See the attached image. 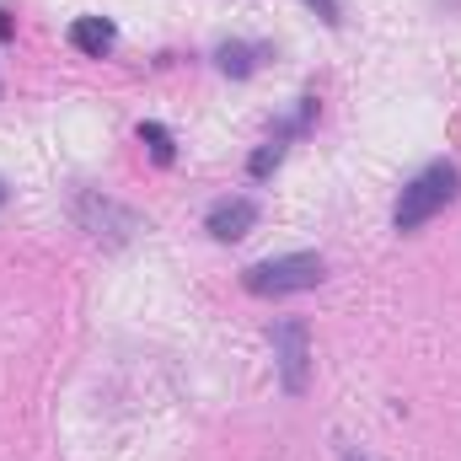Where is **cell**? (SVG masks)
Returning <instances> with one entry per match:
<instances>
[{"label": "cell", "mask_w": 461, "mask_h": 461, "mask_svg": "<svg viewBox=\"0 0 461 461\" xmlns=\"http://www.w3.org/2000/svg\"><path fill=\"white\" fill-rule=\"evenodd\" d=\"M456 199H461V167L446 161V156H435V161H424V167L402 183V194H397V204H392V230L413 236L419 226H429L440 210H451Z\"/></svg>", "instance_id": "cell-1"}, {"label": "cell", "mask_w": 461, "mask_h": 461, "mask_svg": "<svg viewBox=\"0 0 461 461\" xmlns=\"http://www.w3.org/2000/svg\"><path fill=\"white\" fill-rule=\"evenodd\" d=\"M328 279V258L322 252H279V258H258L241 268V290L258 301H285V295H306Z\"/></svg>", "instance_id": "cell-2"}, {"label": "cell", "mask_w": 461, "mask_h": 461, "mask_svg": "<svg viewBox=\"0 0 461 461\" xmlns=\"http://www.w3.org/2000/svg\"><path fill=\"white\" fill-rule=\"evenodd\" d=\"M268 348H274V370H279L285 397H306V386H312V322L279 317L268 328Z\"/></svg>", "instance_id": "cell-3"}, {"label": "cell", "mask_w": 461, "mask_h": 461, "mask_svg": "<svg viewBox=\"0 0 461 461\" xmlns=\"http://www.w3.org/2000/svg\"><path fill=\"white\" fill-rule=\"evenodd\" d=\"M76 221H81V230L92 241H103V247H123V241H134V230H145V221L129 204H118L108 194H97V188H81L76 194Z\"/></svg>", "instance_id": "cell-4"}, {"label": "cell", "mask_w": 461, "mask_h": 461, "mask_svg": "<svg viewBox=\"0 0 461 461\" xmlns=\"http://www.w3.org/2000/svg\"><path fill=\"white\" fill-rule=\"evenodd\" d=\"M252 226H258V199L252 194H226V199H215L204 210V230L215 241H241Z\"/></svg>", "instance_id": "cell-5"}, {"label": "cell", "mask_w": 461, "mask_h": 461, "mask_svg": "<svg viewBox=\"0 0 461 461\" xmlns=\"http://www.w3.org/2000/svg\"><path fill=\"white\" fill-rule=\"evenodd\" d=\"M215 70L230 76V81H252L258 70H263V59H274V49L268 43H247V38H226V43H215Z\"/></svg>", "instance_id": "cell-6"}, {"label": "cell", "mask_w": 461, "mask_h": 461, "mask_svg": "<svg viewBox=\"0 0 461 461\" xmlns=\"http://www.w3.org/2000/svg\"><path fill=\"white\" fill-rule=\"evenodd\" d=\"M70 49L86 54V59H108L118 49L113 16H76V22H70Z\"/></svg>", "instance_id": "cell-7"}, {"label": "cell", "mask_w": 461, "mask_h": 461, "mask_svg": "<svg viewBox=\"0 0 461 461\" xmlns=\"http://www.w3.org/2000/svg\"><path fill=\"white\" fill-rule=\"evenodd\" d=\"M317 113H322V103H317V97L306 92V97H295V108H290L285 118H274V129H268V134H274L279 145H295L301 134H312V123H317Z\"/></svg>", "instance_id": "cell-8"}, {"label": "cell", "mask_w": 461, "mask_h": 461, "mask_svg": "<svg viewBox=\"0 0 461 461\" xmlns=\"http://www.w3.org/2000/svg\"><path fill=\"white\" fill-rule=\"evenodd\" d=\"M134 134H140V145L150 150V161H156L161 172H167V167H177V134H172V129H167L161 118H145V123H140Z\"/></svg>", "instance_id": "cell-9"}, {"label": "cell", "mask_w": 461, "mask_h": 461, "mask_svg": "<svg viewBox=\"0 0 461 461\" xmlns=\"http://www.w3.org/2000/svg\"><path fill=\"white\" fill-rule=\"evenodd\" d=\"M285 150H290V145H279V140L268 134V140H263V145H258V150L247 156V177H252V183H263V177H274V167L285 161Z\"/></svg>", "instance_id": "cell-10"}, {"label": "cell", "mask_w": 461, "mask_h": 461, "mask_svg": "<svg viewBox=\"0 0 461 461\" xmlns=\"http://www.w3.org/2000/svg\"><path fill=\"white\" fill-rule=\"evenodd\" d=\"M301 5H306V11H317L328 27H344V5H339V0H301Z\"/></svg>", "instance_id": "cell-11"}, {"label": "cell", "mask_w": 461, "mask_h": 461, "mask_svg": "<svg viewBox=\"0 0 461 461\" xmlns=\"http://www.w3.org/2000/svg\"><path fill=\"white\" fill-rule=\"evenodd\" d=\"M0 43H16V16L0 5Z\"/></svg>", "instance_id": "cell-12"}, {"label": "cell", "mask_w": 461, "mask_h": 461, "mask_svg": "<svg viewBox=\"0 0 461 461\" xmlns=\"http://www.w3.org/2000/svg\"><path fill=\"white\" fill-rule=\"evenodd\" d=\"M344 461H370V456H359V451H344Z\"/></svg>", "instance_id": "cell-13"}, {"label": "cell", "mask_w": 461, "mask_h": 461, "mask_svg": "<svg viewBox=\"0 0 461 461\" xmlns=\"http://www.w3.org/2000/svg\"><path fill=\"white\" fill-rule=\"evenodd\" d=\"M0 204H5V183H0Z\"/></svg>", "instance_id": "cell-14"}]
</instances>
